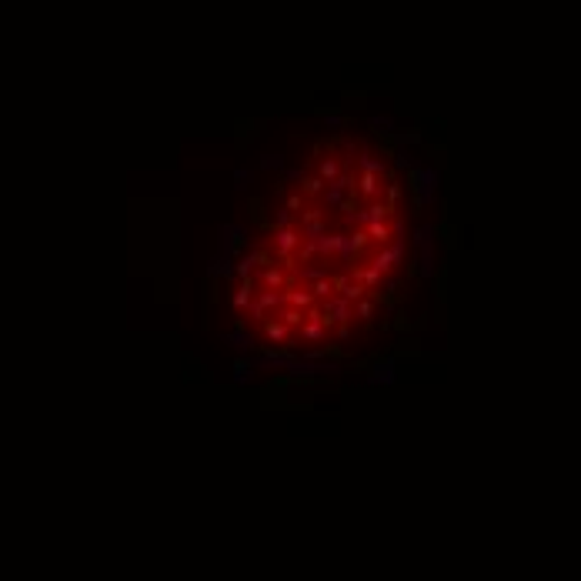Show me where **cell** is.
Segmentation results:
<instances>
[{
    "label": "cell",
    "mask_w": 581,
    "mask_h": 581,
    "mask_svg": "<svg viewBox=\"0 0 581 581\" xmlns=\"http://www.w3.org/2000/svg\"><path fill=\"white\" fill-rule=\"evenodd\" d=\"M261 338H264V341H277V344H284V341L294 338V331L287 328L284 321L274 314L271 321H264V324H261Z\"/></svg>",
    "instance_id": "6da1fadb"
}]
</instances>
